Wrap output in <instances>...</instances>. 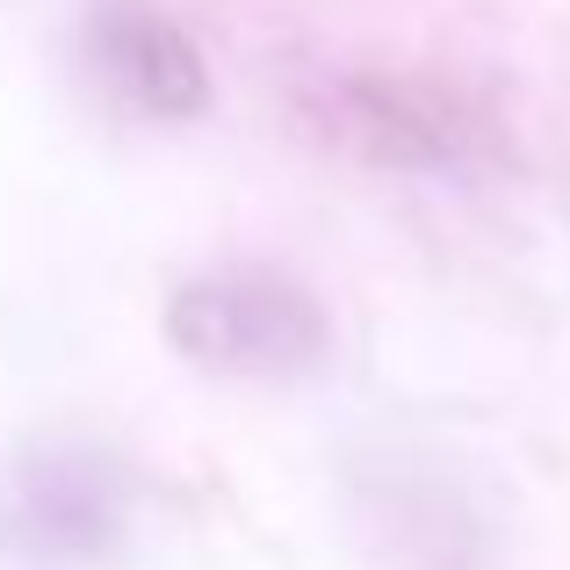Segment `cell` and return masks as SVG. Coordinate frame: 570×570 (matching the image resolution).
<instances>
[{"label": "cell", "instance_id": "cell-1", "mask_svg": "<svg viewBox=\"0 0 570 570\" xmlns=\"http://www.w3.org/2000/svg\"><path fill=\"white\" fill-rule=\"evenodd\" d=\"M167 340L203 376L304 383L333 354V318L282 267H209L167 296Z\"/></svg>", "mask_w": 570, "mask_h": 570}, {"label": "cell", "instance_id": "cell-2", "mask_svg": "<svg viewBox=\"0 0 570 570\" xmlns=\"http://www.w3.org/2000/svg\"><path fill=\"white\" fill-rule=\"evenodd\" d=\"M87 58H95L101 87L153 124H181L209 109L203 43L153 0H101L87 14Z\"/></svg>", "mask_w": 570, "mask_h": 570}, {"label": "cell", "instance_id": "cell-3", "mask_svg": "<svg viewBox=\"0 0 570 570\" xmlns=\"http://www.w3.org/2000/svg\"><path fill=\"white\" fill-rule=\"evenodd\" d=\"M325 109L347 130V145H362L383 167H448V159L476 153V138H484L476 101L433 80H404V72H354L333 87Z\"/></svg>", "mask_w": 570, "mask_h": 570}, {"label": "cell", "instance_id": "cell-4", "mask_svg": "<svg viewBox=\"0 0 570 570\" xmlns=\"http://www.w3.org/2000/svg\"><path fill=\"white\" fill-rule=\"evenodd\" d=\"M14 534L43 557H87L109 534V491L80 462H37L14 491Z\"/></svg>", "mask_w": 570, "mask_h": 570}]
</instances>
